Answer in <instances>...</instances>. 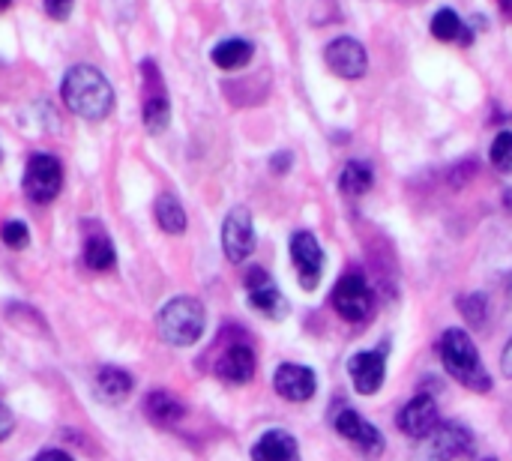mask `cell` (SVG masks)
<instances>
[{"instance_id":"cell-20","label":"cell","mask_w":512,"mask_h":461,"mask_svg":"<svg viewBox=\"0 0 512 461\" xmlns=\"http://www.w3.org/2000/svg\"><path fill=\"white\" fill-rule=\"evenodd\" d=\"M372 183H375V174H372L369 162H363V159H351V162L339 171V189H342V195H348V198L366 195V192L372 189Z\"/></svg>"},{"instance_id":"cell-34","label":"cell","mask_w":512,"mask_h":461,"mask_svg":"<svg viewBox=\"0 0 512 461\" xmlns=\"http://www.w3.org/2000/svg\"><path fill=\"white\" fill-rule=\"evenodd\" d=\"M9 6H12V0H0V12H3V9H9Z\"/></svg>"},{"instance_id":"cell-29","label":"cell","mask_w":512,"mask_h":461,"mask_svg":"<svg viewBox=\"0 0 512 461\" xmlns=\"http://www.w3.org/2000/svg\"><path fill=\"white\" fill-rule=\"evenodd\" d=\"M12 429H15V423H12V414H9V408L0 402V441H6V438L12 435Z\"/></svg>"},{"instance_id":"cell-15","label":"cell","mask_w":512,"mask_h":461,"mask_svg":"<svg viewBox=\"0 0 512 461\" xmlns=\"http://www.w3.org/2000/svg\"><path fill=\"white\" fill-rule=\"evenodd\" d=\"M273 390L285 399V402H309L318 390V378L309 366H297V363H282L273 375Z\"/></svg>"},{"instance_id":"cell-17","label":"cell","mask_w":512,"mask_h":461,"mask_svg":"<svg viewBox=\"0 0 512 461\" xmlns=\"http://www.w3.org/2000/svg\"><path fill=\"white\" fill-rule=\"evenodd\" d=\"M252 461H300V447L294 441V435L273 429L267 435H261L252 447Z\"/></svg>"},{"instance_id":"cell-37","label":"cell","mask_w":512,"mask_h":461,"mask_svg":"<svg viewBox=\"0 0 512 461\" xmlns=\"http://www.w3.org/2000/svg\"><path fill=\"white\" fill-rule=\"evenodd\" d=\"M489 461H495V459H489Z\"/></svg>"},{"instance_id":"cell-14","label":"cell","mask_w":512,"mask_h":461,"mask_svg":"<svg viewBox=\"0 0 512 461\" xmlns=\"http://www.w3.org/2000/svg\"><path fill=\"white\" fill-rule=\"evenodd\" d=\"M291 261H294V267L300 273V285L306 291H315L318 279H321V270H324V252H321L312 231H297L291 237Z\"/></svg>"},{"instance_id":"cell-13","label":"cell","mask_w":512,"mask_h":461,"mask_svg":"<svg viewBox=\"0 0 512 461\" xmlns=\"http://www.w3.org/2000/svg\"><path fill=\"white\" fill-rule=\"evenodd\" d=\"M441 426V411H438V402L426 393H417L402 411H399V432L420 441V438H429L435 429Z\"/></svg>"},{"instance_id":"cell-16","label":"cell","mask_w":512,"mask_h":461,"mask_svg":"<svg viewBox=\"0 0 512 461\" xmlns=\"http://www.w3.org/2000/svg\"><path fill=\"white\" fill-rule=\"evenodd\" d=\"M216 375L225 384L243 387L255 375V351L249 345H228L222 357L216 360Z\"/></svg>"},{"instance_id":"cell-11","label":"cell","mask_w":512,"mask_h":461,"mask_svg":"<svg viewBox=\"0 0 512 461\" xmlns=\"http://www.w3.org/2000/svg\"><path fill=\"white\" fill-rule=\"evenodd\" d=\"M324 60H327V69L345 81H354V78H363L366 75V66H369V57H366V48L351 39V36H339L327 45L324 51Z\"/></svg>"},{"instance_id":"cell-32","label":"cell","mask_w":512,"mask_h":461,"mask_svg":"<svg viewBox=\"0 0 512 461\" xmlns=\"http://www.w3.org/2000/svg\"><path fill=\"white\" fill-rule=\"evenodd\" d=\"M501 372L512 378V339L507 342V348H504V354H501Z\"/></svg>"},{"instance_id":"cell-33","label":"cell","mask_w":512,"mask_h":461,"mask_svg":"<svg viewBox=\"0 0 512 461\" xmlns=\"http://www.w3.org/2000/svg\"><path fill=\"white\" fill-rule=\"evenodd\" d=\"M498 3H501L504 15H507V18H510V21H512V0H498Z\"/></svg>"},{"instance_id":"cell-9","label":"cell","mask_w":512,"mask_h":461,"mask_svg":"<svg viewBox=\"0 0 512 461\" xmlns=\"http://www.w3.org/2000/svg\"><path fill=\"white\" fill-rule=\"evenodd\" d=\"M222 249L228 255L231 264H240L252 255L255 249V225H252V213L246 207H234L225 222H222Z\"/></svg>"},{"instance_id":"cell-12","label":"cell","mask_w":512,"mask_h":461,"mask_svg":"<svg viewBox=\"0 0 512 461\" xmlns=\"http://www.w3.org/2000/svg\"><path fill=\"white\" fill-rule=\"evenodd\" d=\"M144 81H147V99H144V126L150 135H162L171 123V102L162 90V78L153 60L141 63Z\"/></svg>"},{"instance_id":"cell-22","label":"cell","mask_w":512,"mask_h":461,"mask_svg":"<svg viewBox=\"0 0 512 461\" xmlns=\"http://www.w3.org/2000/svg\"><path fill=\"white\" fill-rule=\"evenodd\" d=\"M114 261H117V252H114L108 234H105V231H93V234L84 240V264H87L90 270L105 273V270L114 267Z\"/></svg>"},{"instance_id":"cell-19","label":"cell","mask_w":512,"mask_h":461,"mask_svg":"<svg viewBox=\"0 0 512 461\" xmlns=\"http://www.w3.org/2000/svg\"><path fill=\"white\" fill-rule=\"evenodd\" d=\"M144 414H147V420L156 423V426H177V423L186 417V405H183L174 393L153 390V393L144 399Z\"/></svg>"},{"instance_id":"cell-6","label":"cell","mask_w":512,"mask_h":461,"mask_svg":"<svg viewBox=\"0 0 512 461\" xmlns=\"http://www.w3.org/2000/svg\"><path fill=\"white\" fill-rule=\"evenodd\" d=\"M333 426H336V435L345 438L348 444H354V450L366 461H378L384 456V435L372 423H366L357 411H351V408L342 411Z\"/></svg>"},{"instance_id":"cell-7","label":"cell","mask_w":512,"mask_h":461,"mask_svg":"<svg viewBox=\"0 0 512 461\" xmlns=\"http://www.w3.org/2000/svg\"><path fill=\"white\" fill-rule=\"evenodd\" d=\"M474 453V432L462 423H441L426 444L423 461H456Z\"/></svg>"},{"instance_id":"cell-30","label":"cell","mask_w":512,"mask_h":461,"mask_svg":"<svg viewBox=\"0 0 512 461\" xmlns=\"http://www.w3.org/2000/svg\"><path fill=\"white\" fill-rule=\"evenodd\" d=\"M270 168H273L276 174H285V171L291 168V153H276V156L270 159Z\"/></svg>"},{"instance_id":"cell-2","label":"cell","mask_w":512,"mask_h":461,"mask_svg":"<svg viewBox=\"0 0 512 461\" xmlns=\"http://www.w3.org/2000/svg\"><path fill=\"white\" fill-rule=\"evenodd\" d=\"M438 351H441V360H444L447 375H453L462 387H468V390H474V393H489V390H492V375H489V369L483 366L474 339H471L465 330L450 327V330L441 336Z\"/></svg>"},{"instance_id":"cell-3","label":"cell","mask_w":512,"mask_h":461,"mask_svg":"<svg viewBox=\"0 0 512 461\" xmlns=\"http://www.w3.org/2000/svg\"><path fill=\"white\" fill-rule=\"evenodd\" d=\"M159 336L174 348H189L204 336V306L195 297H174L159 309Z\"/></svg>"},{"instance_id":"cell-18","label":"cell","mask_w":512,"mask_h":461,"mask_svg":"<svg viewBox=\"0 0 512 461\" xmlns=\"http://www.w3.org/2000/svg\"><path fill=\"white\" fill-rule=\"evenodd\" d=\"M132 387H135L132 375L123 372V369H117V366H102V369L96 372V384H93L96 396H99L105 405H120V402H126L129 393H132Z\"/></svg>"},{"instance_id":"cell-24","label":"cell","mask_w":512,"mask_h":461,"mask_svg":"<svg viewBox=\"0 0 512 461\" xmlns=\"http://www.w3.org/2000/svg\"><path fill=\"white\" fill-rule=\"evenodd\" d=\"M156 222L165 234H183L186 231V210L174 195H159L156 201Z\"/></svg>"},{"instance_id":"cell-31","label":"cell","mask_w":512,"mask_h":461,"mask_svg":"<svg viewBox=\"0 0 512 461\" xmlns=\"http://www.w3.org/2000/svg\"><path fill=\"white\" fill-rule=\"evenodd\" d=\"M33 461H72V456L63 453V450H45V453H39Z\"/></svg>"},{"instance_id":"cell-28","label":"cell","mask_w":512,"mask_h":461,"mask_svg":"<svg viewBox=\"0 0 512 461\" xmlns=\"http://www.w3.org/2000/svg\"><path fill=\"white\" fill-rule=\"evenodd\" d=\"M42 3H45V12L54 21H66L69 12H72V6H75V0H42Z\"/></svg>"},{"instance_id":"cell-36","label":"cell","mask_w":512,"mask_h":461,"mask_svg":"<svg viewBox=\"0 0 512 461\" xmlns=\"http://www.w3.org/2000/svg\"><path fill=\"white\" fill-rule=\"evenodd\" d=\"M0 159H3V153H0Z\"/></svg>"},{"instance_id":"cell-21","label":"cell","mask_w":512,"mask_h":461,"mask_svg":"<svg viewBox=\"0 0 512 461\" xmlns=\"http://www.w3.org/2000/svg\"><path fill=\"white\" fill-rule=\"evenodd\" d=\"M432 36L441 42H462L471 45V30L462 24V18L456 15V9L444 6L432 15Z\"/></svg>"},{"instance_id":"cell-8","label":"cell","mask_w":512,"mask_h":461,"mask_svg":"<svg viewBox=\"0 0 512 461\" xmlns=\"http://www.w3.org/2000/svg\"><path fill=\"white\" fill-rule=\"evenodd\" d=\"M243 285H246V294H249V303H252L255 312H261V315L270 318V321H282V318L288 315V300H285V294L273 285V279L267 276V270L252 267V270L246 273Z\"/></svg>"},{"instance_id":"cell-10","label":"cell","mask_w":512,"mask_h":461,"mask_svg":"<svg viewBox=\"0 0 512 461\" xmlns=\"http://www.w3.org/2000/svg\"><path fill=\"white\" fill-rule=\"evenodd\" d=\"M348 375H351V384L360 396H375L387 378V345H381L375 351L354 354L348 360Z\"/></svg>"},{"instance_id":"cell-4","label":"cell","mask_w":512,"mask_h":461,"mask_svg":"<svg viewBox=\"0 0 512 461\" xmlns=\"http://www.w3.org/2000/svg\"><path fill=\"white\" fill-rule=\"evenodd\" d=\"M330 303L351 324H363L375 312V294H372V288H369V282H366L363 273H345L336 282Z\"/></svg>"},{"instance_id":"cell-5","label":"cell","mask_w":512,"mask_h":461,"mask_svg":"<svg viewBox=\"0 0 512 461\" xmlns=\"http://www.w3.org/2000/svg\"><path fill=\"white\" fill-rule=\"evenodd\" d=\"M63 189V165L51 153H33L24 168V195L33 204H48Z\"/></svg>"},{"instance_id":"cell-27","label":"cell","mask_w":512,"mask_h":461,"mask_svg":"<svg viewBox=\"0 0 512 461\" xmlns=\"http://www.w3.org/2000/svg\"><path fill=\"white\" fill-rule=\"evenodd\" d=\"M0 240H3L9 249L21 252V249H27V243H30V231H27V225H24V222L12 219V222H6V225H3Z\"/></svg>"},{"instance_id":"cell-35","label":"cell","mask_w":512,"mask_h":461,"mask_svg":"<svg viewBox=\"0 0 512 461\" xmlns=\"http://www.w3.org/2000/svg\"><path fill=\"white\" fill-rule=\"evenodd\" d=\"M510 300H512V279H510Z\"/></svg>"},{"instance_id":"cell-25","label":"cell","mask_w":512,"mask_h":461,"mask_svg":"<svg viewBox=\"0 0 512 461\" xmlns=\"http://www.w3.org/2000/svg\"><path fill=\"white\" fill-rule=\"evenodd\" d=\"M489 159L492 165L501 171V174H510L512 171V129H504L495 135L492 141V150H489Z\"/></svg>"},{"instance_id":"cell-23","label":"cell","mask_w":512,"mask_h":461,"mask_svg":"<svg viewBox=\"0 0 512 461\" xmlns=\"http://www.w3.org/2000/svg\"><path fill=\"white\" fill-rule=\"evenodd\" d=\"M252 54H255V48L246 39H225L210 51V57L219 69H240L252 60Z\"/></svg>"},{"instance_id":"cell-1","label":"cell","mask_w":512,"mask_h":461,"mask_svg":"<svg viewBox=\"0 0 512 461\" xmlns=\"http://www.w3.org/2000/svg\"><path fill=\"white\" fill-rule=\"evenodd\" d=\"M60 96L66 108L81 120H105L114 108V90L108 78L87 63H78L63 75Z\"/></svg>"},{"instance_id":"cell-26","label":"cell","mask_w":512,"mask_h":461,"mask_svg":"<svg viewBox=\"0 0 512 461\" xmlns=\"http://www.w3.org/2000/svg\"><path fill=\"white\" fill-rule=\"evenodd\" d=\"M459 312L471 327H483L489 318V303L483 294H468V297H459Z\"/></svg>"}]
</instances>
